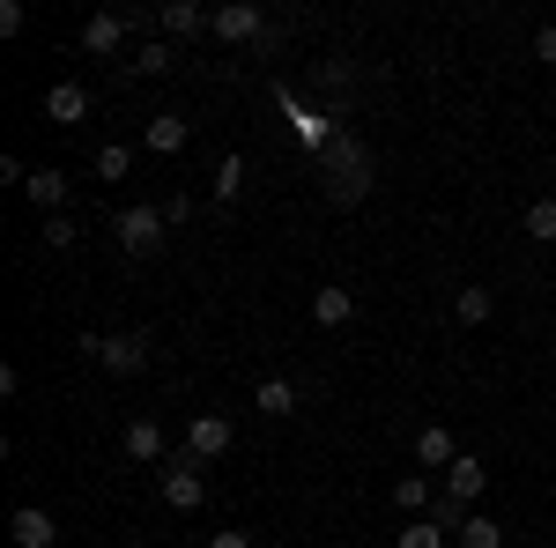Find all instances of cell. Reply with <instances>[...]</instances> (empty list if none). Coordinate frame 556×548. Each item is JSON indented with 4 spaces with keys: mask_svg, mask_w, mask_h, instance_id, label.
I'll return each mask as SVG.
<instances>
[{
    "mask_svg": "<svg viewBox=\"0 0 556 548\" xmlns=\"http://www.w3.org/2000/svg\"><path fill=\"white\" fill-rule=\"evenodd\" d=\"M364 193H371V156H364L356 133H334V149H327V201L334 208H356Z\"/></svg>",
    "mask_w": 556,
    "mask_h": 548,
    "instance_id": "obj_1",
    "label": "cell"
},
{
    "mask_svg": "<svg viewBox=\"0 0 556 548\" xmlns=\"http://www.w3.org/2000/svg\"><path fill=\"white\" fill-rule=\"evenodd\" d=\"M208 38L215 44H260L267 52L282 30L267 23V8H253V0H223V8H208Z\"/></svg>",
    "mask_w": 556,
    "mask_h": 548,
    "instance_id": "obj_2",
    "label": "cell"
},
{
    "mask_svg": "<svg viewBox=\"0 0 556 548\" xmlns=\"http://www.w3.org/2000/svg\"><path fill=\"white\" fill-rule=\"evenodd\" d=\"M164 208H149V201H134V208H119L112 215V238H119V253H134V259H149V253H164Z\"/></svg>",
    "mask_w": 556,
    "mask_h": 548,
    "instance_id": "obj_3",
    "label": "cell"
},
{
    "mask_svg": "<svg viewBox=\"0 0 556 548\" xmlns=\"http://www.w3.org/2000/svg\"><path fill=\"white\" fill-rule=\"evenodd\" d=\"M201 467H208V460H193V453H172V460H164L156 489H164V505H172V511H201V505H208V482H201Z\"/></svg>",
    "mask_w": 556,
    "mask_h": 548,
    "instance_id": "obj_4",
    "label": "cell"
},
{
    "mask_svg": "<svg viewBox=\"0 0 556 548\" xmlns=\"http://www.w3.org/2000/svg\"><path fill=\"white\" fill-rule=\"evenodd\" d=\"M83 348L104 364V371H112V379H134V371L149 364V341H141V334H89Z\"/></svg>",
    "mask_w": 556,
    "mask_h": 548,
    "instance_id": "obj_5",
    "label": "cell"
},
{
    "mask_svg": "<svg viewBox=\"0 0 556 548\" xmlns=\"http://www.w3.org/2000/svg\"><path fill=\"white\" fill-rule=\"evenodd\" d=\"M119 453L141 460V467H164V460H172V437H164V422H156V416H134L127 430H119Z\"/></svg>",
    "mask_w": 556,
    "mask_h": 548,
    "instance_id": "obj_6",
    "label": "cell"
},
{
    "mask_svg": "<svg viewBox=\"0 0 556 548\" xmlns=\"http://www.w3.org/2000/svg\"><path fill=\"white\" fill-rule=\"evenodd\" d=\"M230 445H238V422L230 416H193L186 422V453H193V460H223Z\"/></svg>",
    "mask_w": 556,
    "mask_h": 548,
    "instance_id": "obj_7",
    "label": "cell"
},
{
    "mask_svg": "<svg viewBox=\"0 0 556 548\" xmlns=\"http://www.w3.org/2000/svg\"><path fill=\"white\" fill-rule=\"evenodd\" d=\"M482 482H490V474H482V460H475V453H460V460L445 467V505L468 511L475 497H482Z\"/></svg>",
    "mask_w": 556,
    "mask_h": 548,
    "instance_id": "obj_8",
    "label": "cell"
},
{
    "mask_svg": "<svg viewBox=\"0 0 556 548\" xmlns=\"http://www.w3.org/2000/svg\"><path fill=\"white\" fill-rule=\"evenodd\" d=\"M45 119H52V127H83L89 119V89L83 82H52L45 89Z\"/></svg>",
    "mask_w": 556,
    "mask_h": 548,
    "instance_id": "obj_9",
    "label": "cell"
},
{
    "mask_svg": "<svg viewBox=\"0 0 556 548\" xmlns=\"http://www.w3.org/2000/svg\"><path fill=\"white\" fill-rule=\"evenodd\" d=\"M453 460H460L453 430H445V422H424V430H416V467H430V474H445Z\"/></svg>",
    "mask_w": 556,
    "mask_h": 548,
    "instance_id": "obj_10",
    "label": "cell"
},
{
    "mask_svg": "<svg viewBox=\"0 0 556 548\" xmlns=\"http://www.w3.org/2000/svg\"><path fill=\"white\" fill-rule=\"evenodd\" d=\"M8 541H15V548H52V541H60V526H52V511L23 505L15 519H8Z\"/></svg>",
    "mask_w": 556,
    "mask_h": 548,
    "instance_id": "obj_11",
    "label": "cell"
},
{
    "mask_svg": "<svg viewBox=\"0 0 556 548\" xmlns=\"http://www.w3.org/2000/svg\"><path fill=\"white\" fill-rule=\"evenodd\" d=\"M156 30H164V38H201V30H208V8H201V0H164V8H156Z\"/></svg>",
    "mask_w": 556,
    "mask_h": 548,
    "instance_id": "obj_12",
    "label": "cell"
},
{
    "mask_svg": "<svg viewBox=\"0 0 556 548\" xmlns=\"http://www.w3.org/2000/svg\"><path fill=\"white\" fill-rule=\"evenodd\" d=\"M186 119H178V112H156V119H141V149H149V156H178V149H186Z\"/></svg>",
    "mask_w": 556,
    "mask_h": 548,
    "instance_id": "obj_13",
    "label": "cell"
},
{
    "mask_svg": "<svg viewBox=\"0 0 556 548\" xmlns=\"http://www.w3.org/2000/svg\"><path fill=\"white\" fill-rule=\"evenodd\" d=\"M356 319V296L342 282H327V290H312V327H349Z\"/></svg>",
    "mask_w": 556,
    "mask_h": 548,
    "instance_id": "obj_14",
    "label": "cell"
},
{
    "mask_svg": "<svg viewBox=\"0 0 556 548\" xmlns=\"http://www.w3.org/2000/svg\"><path fill=\"white\" fill-rule=\"evenodd\" d=\"M119 44H127V15H89L83 23V52H104L112 60Z\"/></svg>",
    "mask_w": 556,
    "mask_h": 548,
    "instance_id": "obj_15",
    "label": "cell"
},
{
    "mask_svg": "<svg viewBox=\"0 0 556 548\" xmlns=\"http://www.w3.org/2000/svg\"><path fill=\"white\" fill-rule=\"evenodd\" d=\"M23 193H30V208H38V215H67V208H60V201H67V178H60L52 164L30 170V186H23Z\"/></svg>",
    "mask_w": 556,
    "mask_h": 548,
    "instance_id": "obj_16",
    "label": "cell"
},
{
    "mask_svg": "<svg viewBox=\"0 0 556 548\" xmlns=\"http://www.w3.org/2000/svg\"><path fill=\"white\" fill-rule=\"evenodd\" d=\"M253 408H260V416H275V422L298 416V385H290V379H260L253 385Z\"/></svg>",
    "mask_w": 556,
    "mask_h": 548,
    "instance_id": "obj_17",
    "label": "cell"
},
{
    "mask_svg": "<svg viewBox=\"0 0 556 548\" xmlns=\"http://www.w3.org/2000/svg\"><path fill=\"white\" fill-rule=\"evenodd\" d=\"M134 75H149V82H156V75H172L178 67V52H172V38H149V44H134V60H127Z\"/></svg>",
    "mask_w": 556,
    "mask_h": 548,
    "instance_id": "obj_18",
    "label": "cell"
},
{
    "mask_svg": "<svg viewBox=\"0 0 556 548\" xmlns=\"http://www.w3.org/2000/svg\"><path fill=\"white\" fill-rule=\"evenodd\" d=\"M208 193H215V208H230V201L245 193V156H223V164L208 170Z\"/></svg>",
    "mask_w": 556,
    "mask_h": 548,
    "instance_id": "obj_19",
    "label": "cell"
},
{
    "mask_svg": "<svg viewBox=\"0 0 556 548\" xmlns=\"http://www.w3.org/2000/svg\"><path fill=\"white\" fill-rule=\"evenodd\" d=\"M393 511H401V519H430V482L424 474H401V482H393Z\"/></svg>",
    "mask_w": 556,
    "mask_h": 548,
    "instance_id": "obj_20",
    "label": "cell"
},
{
    "mask_svg": "<svg viewBox=\"0 0 556 548\" xmlns=\"http://www.w3.org/2000/svg\"><path fill=\"white\" fill-rule=\"evenodd\" d=\"M453 541H460V548H505V526H497V519H490V511H468V519H460V534H453Z\"/></svg>",
    "mask_w": 556,
    "mask_h": 548,
    "instance_id": "obj_21",
    "label": "cell"
},
{
    "mask_svg": "<svg viewBox=\"0 0 556 548\" xmlns=\"http://www.w3.org/2000/svg\"><path fill=\"white\" fill-rule=\"evenodd\" d=\"M89 170H97L104 186H119V178H127V170H134V149H127V141H104V149L89 156Z\"/></svg>",
    "mask_w": 556,
    "mask_h": 548,
    "instance_id": "obj_22",
    "label": "cell"
},
{
    "mask_svg": "<svg viewBox=\"0 0 556 548\" xmlns=\"http://www.w3.org/2000/svg\"><path fill=\"white\" fill-rule=\"evenodd\" d=\"M519 230H527L534 245H556V201H527V215H519Z\"/></svg>",
    "mask_w": 556,
    "mask_h": 548,
    "instance_id": "obj_23",
    "label": "cell"
},
{
    "mask_svg": "<svg viewBox=\"0 0 556 548\" xmlns=\"http://www.w3.org/2000/svg\"><path fill=\"white\" fill-rule=\"evenodd\" d=\"M490 311H497V296H490V290H460V296H453V319H460V327H482Z\"/></svg>",
    "mask_w": 556,
    "mask_h": 548,
    "instance_id": "obj_24",
    "label": "cell"
},
{
    "mask_svg": "<svg viewBox=\"0 0 556 548\" xmlns=\"http://www.w3.org/2000/svg\"><path fill=\"white\" fill-rule=\"evenodd\" d=\"M75 238H83L75 215H45V253H75Z\"/></svg>",
    "mask_w": 556,
    "mask_h": 548,
    "instance_id": "obj_25",
    "label": "cell"
},
{
    "mask_svg": "<svg viewBox=\"0 0 556 548\" xmlns=\"http://www.w3.org/2000/svg\"><path fill=\"white\" fill-rule=\"evenodd\" d=\"M401 548H445V526L438 519H408L401 526Z\"/></svg>",
    "mask_w": 556,
    "mask_h": 548,
    "instance_id": "obj_26",
    "label": "cell"
},
{
    "mask_svg": "<svg viewBox=\"0 0 556 548\" xmlns=\"http://www.w3.org/2000/svg\"><path fill=\"white\" fill-rule=\"evenodd\" d=\"M349 82H356V67H349V60H319V89H327V97L349 89Z\"/></svg>",
    "mask_w": 556,
    "mask_h": 548,
    "instance_id": "obj_27",
    "label": "cell"
},
{
    "mask_svg": "<svg viewBox=\"0 0 556 548\" xmlns=\"http://www.w3.org/2000/svg\"><path fill=\"white\" fill-rule=\"evenodd\" d=\"M23 23H30V15H23V0H0V38H15Z\"/></svg>",
    "mask_w": 556,
    "mask_h": 548,
    "instance_id": "obj_28",
    "label": "cell"
},
{
    "mask_svg": "<svg viewBox=\"0 0 556 548\" xmlns=\"http://www.w3.org/2000/svg\"><path fill=\"white\" fill-rule=\"evenodd\" d=\"M534 60H542V67H556V23H542V30H534Z\"/></svg>",
    "mask_w": 556,
    "mask_h": 548,
    "instance_id": "obj_29",
    "label": "cell"
},
{
    "mask_svg": "<svg viewBox=\"0 0 556 548\" xmlns=\"http://www.w3.org/2000/svg\"><path fill=\"white\" fill-rule=\"evenodd\" d=\"M208 548H253V534H238V526H223V534H208Z\"/></svg>",
    "mask_w": 556,
    "mask_h": 548,
    "instance_id": "obj_30",
    "label": "cell"
}]
</instances>
